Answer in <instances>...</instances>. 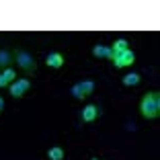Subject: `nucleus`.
Segmentation results:
<instances>
[{"instance_id":"1","label":"nucleus","mask_w":160,"mask_h":160,"mask_svg":"<svg viewBox=\"0 0 160 160\" xmlns=\"http://www.w3.org/2000/svg\"><path fill=\"white\" fill-rule=\"evenodd\" d=\"M140 111L146 119H156L160 115V97L158 92H148L140 103Z\"/></svg>"},{"instance_id":"2","label":"nucleus","mask_w":160,"mask_h":160,"mask_svg":"<svg viewBox=\"0 0 160 160\" xmlns=\"http://www.w3.org/2000/svg\"><path fill=\"white\" fill-rule=\"evenodd\" d=\"M111 62L115 64V68H125V66H132L133 62H136V56H133V52H132V49H127V52L115 53Z\"/></svg>"},{"instance_id":"3","label":"nucleus","mask_w":160,"mask_h":160,"mask_svg":"<svg viewBox=\"0 0 160 160\" xmlns=\"http://www.w3.org/2000/svg\"><path fill=\"white\" fill-rule=\"evenodd\" d=\"M94 90V84L90 82V80H86V82H80V84L72 86V94H74L76 99H86L88 94H92Z\"/></svg>"},{"instance_id":"4","label":"nucleus","mask_w":160,"mask_h":160,"mask_svg":"<svg viewBox=\"0 0 160 160\" xmlns=\"http://www.w3.org/2000/svg\"><path fill=\"white\" fill-rule=\"evenodd\" d=\"M29 86H31V82H29L27 78H21V80H17V82L10 84V94H12L14 99H21V97L29 90Z\"/></svg>"},{"instance_id":"5","label":"nucleus","mask_w":160,"mask_h":160,"mask_svg":"<svg viewBox=\"0 0 160 160\" xmlns=\"http://www.w3.org/2000/svg\"><path fill=\"white\" fill-rule=\"evenodd\" d=\"M17 62H19V66L23 68V70H27V72L35 70V62H33V58L29 56L27 52H19L17 53Z\"/></svg>"},{"instance_id":"6","label":"nucleus","mask_w":160,"mask_h":160,"mask_svg":"<svg viewBox=\"0 0 160 160\" xmlns=\"http://www.w3.org/2000/svg\"><path fill=\"white\" fill-rule=\"evenodd\" d=\"M97 117H99V107L97 105H86L84 111H82V119L84 121H94Z\"/></svg>"},{"instance_id":"7","label":"nucleus","mask_w":160,"mask_h":160,"mask_svg":"<svg viewBox=\"0 0 160 160\" xmlns=\"http://www.w3.org/2000/svg\"><path fill=\"white\" fill-rule=\"evenodd\" d=\"M64 64V56L62 53H49L47 56V66L49 68H62Z\"/></svg>"},{"instance_id":"8","label":"nucleus","mask_w":160,"mask_h":160,"mask_svg":"<svg viewBox=\"0 0 160 160\" xmlns=\"http://www.w3.org/2000/svg\"><path fill=\"white\" fill-rule=\"evenodd\" d=\"M94 56H99V58H109V60H113V52H111V47H103V45H97L92 49Z\"/></svg>"},{"instance_id":"9","label":"nucleus","mask_w":160,"mask_h":160,"mask_svg":"<svg viewBox=\"0 0 160 160\" xmlns=\"http://www.w3.org/2000/svg\"><path fill=\"white\" fill-rule=\"evenodd\" d=\"M127 49H129V43H127L125 39H119V41H115L113 47H111L113 56H115V53H121V52H127Z\"/></svg>"},{"instance_id":"10","label":"nucleus","mask_w":160,"mask_h":160,"mask_svg":"<svg viewBox=\"0 0 160 160\" xmlns=\"http://www.w3.org/2000/svg\"><path fill=\"white\" fill-rule=\"evenodd\" d=\"M138 82H140V74H136V72L123 76V84L125 86H133V84H138Z\"/></svg>"},{"instance_id":"11","label":"nucleus","mask_w":160,"mask_h":160,"mask_svg":"<svg viewBox=\"0 0 160 160\" xmlns=\"http://www.w3.org/2000/svg\"><path fill=\"white\" fill-rule=\"evenodd\" d=\"M49 160H64V150L62 148H52V150L47 152Z\"/></svg>"},{"instance_id":"12","label":"nucleus","mask_w":160,"mask_h":160,"mask_svg":"<svg viewBox=\"0 0 160 160\" xmlns=\"http://www.w3.org/2000/svg\"><path fill=\"white\" fill-rule=\"evenodd\" d=\"M8 64H10V53L8 52H0V68H8Z\"/></svg>"},{"instance_id":"13","label":"nucleus","mask_w":160,"mask_h":160,"mask_svg":"<svg viewBox=\"0 0 160 160\" xmlns=\"http://www.w3.org/2000/svg\"><path fill=\"white\" fill-rule=\"evenodd\" d=\"M2 76H4V80H6V82H8V84H10V82H12V80L17 78V72H14L12 68H6V70L2 72Z\"/></svg>"},{"instance_id":"14","label":"nucleus","mask_w":160,"mask_h":160,"mask_svg":"<svg viewBox=\"0 0 160 160\" xmlns=\"http://www.w3.org/2000/svg\"><path fill=\"white\" fill-rule=\"evenodd\" d=\"M2 109H4V101L0 99V113H2Z\"/></svg>"},{"instance_id":"15","label":"nucleus","mask_w":160,"mask_h":160,"mask_svg":"<svg viewBox=\"0 0 160 160\" xmlns=\"http://www.w3.org/2000/svg\"><path fill=\"white\" fill-rule=\"evenodd\" d=\"M94 160H99V158H94Z\"/></svg>"}]
</instances>
